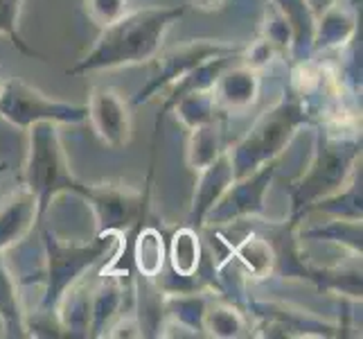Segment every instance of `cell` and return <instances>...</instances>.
I'll list each match as a JSON object with an SVG mask.
<instances>
[{"label":"cell","mask_w":363,"mask_h":339,"mask_svg":"<svg viewBox=\"0 0 363 339\" xmlns=\"http://www.w3.org/2000/svg\"><path fill=\"white\" fill-rule=\"evenodd\" d=\"M185 16V5L145 7L127 11L99 32L95 45L77 64L66 70L68 77H77L97 70H116L154 61L162 50L167 32Z\"/></svg>","instance_id":"cell-1"},{"label":"cell","mask_w":363,"mask_h":339,"mask_svg":"<svg viewBox=\"0 0 363 339\" xmlns=\"http://www.w3.org/2000/svg\"><path fill=\"white\" fill-rule=\"evenodd\" d=\"M361 168V134H339L316 122L314 156L307 170L289 185V217L303 224L307 208L350 181Z\"/></svg>","instance_id":"cell-2"},{"label":"cell","mask_w":363,"mask_h":339,"mask_svg":"<svg viewBox=\"0 0 363 339\" xmlns=\"http://www.w3.org/2000/svg\"><path fill=\"white\" fill-rule=\"evenodd\" d=\"M314 122L316 118L305 99H300L291 89H284L278 102L259 113L250 129L226 149L235 179L262 168L269 161H278L291 145L294 136Z\"/></svg>","instance_id":"cell-3"},{"label":"cell","mask_w":363,"mask_h":339,"mask_svg":"<svg viewBox=\"0 0 363 339\" xmlns=\"http://www.w3.org/2000/svg\"><path fill=\"white\" fill-rule=\"evenodd\" d=\"M118 233H97L93 240L86 242H64L52 231H41L43 242V267L39 279L43 283V296L39 303V312L52 315L57 312L59 301L72 285L84 281L95 265L111 258L118 247Z\"/></svg>","instance_id":"cell-4"},{"label":"cell","mask_w":363,"mask_h":339,"mask_svg":"<svg viewBox=\"0 0 363 339\" xmlns=\"http://www.w3.org/2000/svg\"><path fill=\"white\" fill-rule=\"evenodd\" d=\"M23 185L36 197L39 217L45 220L59 195H82L84 181L70 172L59 124L39 122L28 129V156L23 168Z\"/></svg>","instance_id":"cell-5"},{"label":"cell","mask_w":363,"mask_h":339,"mask_svg":"<svg viewBox=\"0 0 363 339\" xmlns=\"http://www.w3.org/2000/svg\"><path fill=\"white\" fill-rule=\"evenodd\" d=\"M156 174V145H152L147 179L143 190L124 183H86L82 199L89 204L97 220V233H129L143 226L149 217V202Z\"/></svg>","instance_id":"cell-6"},{"label":"cell","mask_w":363,"mask_h":339,"mask_svg":"<svg viewBox=\"0 0 363 339\" xmlns=\"http://www.w3.org/2000/svg\"><path fill=\"white\" fill-rule=\"evenodd\" d=\"M0 118L11 127L28 131L32 124H82L89 122V107L50 97L21 77H7L0 84Z\"/></svg>","instance_id":"cell-7"},{"label":"cell","mask_w":363,"mask_h":339,"mask_svg":"<svg viewBox=\"0 0 363 339\" xmlns=\"http://www.w3.org/2000/svg\"><path fill=\"white\" fill-rule=\"evenodd\" d=\"M278 161H269L262 168L237 177L219 202L208 210L203 220V229H223L237 222L259 220L269 212L267 195L273 183ZM201 229V231H203Z\"/></svg>","instance_id":"cell-8"},{"label":"cell","mask_w":363,"mask_h":339,"mask_svg":"<svg viewBox=\"0 0 363 339\" xmlns=\"http://www.w3.org/2000/svg\"><path fill=\"white\" fill-rule=\"evenodd\" d=\"M244 45L226 43V41H212V39H192L185 41L177 48L167 50V53H158L156 57V72L147 80L143 86L131 97V107H143L152 102L154 97L162 95L174 82L185 77L192 68L203 64L208 59L223 57V55H242Z\"/></svg>","instance_id":"cell-9"},{"label":"cell","mask_w":363,"mask_h":339,"mask_svg":"<svg viewBox=\"0 0 363 339\" xmlns=\"http://www.w3.org/2000/svg\"><path fill=\"white\" fill-rule=\"evenodd\" d=\"M244 310L257 319L255 337H341L339 323H328L307 310L280 301H244Z\"/></svg>","instance_id":"cell-10"},{"label":"cell","mask_w":363,"mask_h":339,"mask_svg":"<svg viewBox=\"0 0 363 339\" xmlns=\"http://www.w3.org/2000/svg\"><path fill=\"white\" fill-rule=\"evenodd\" d=\"M89 122L95 136L111 149H124L131 143V104L113 86H95L89 99Z\"/></svg>","instance_id":"cell-11"},{"label":"cell","mask_w":363,"mask_h":339,"mask_svg":"<svg viewBox=\"0 0 363 339\" xmlns=\"http://www.w3.org/2000/svg\"><path fill=\"white\" fill-rule=\"evenodd\" d=\"M194 174H196V181H194V190H192V199H190L187 224L201 231L208 210L219 202L221 195L226 193L230 183L235 181V172H233V163H230L228 152L223 149L210 166H206L203 170H199Z\"/></svg>","instance_id":"cell-12"},{"label":"cell","mask_w":363,"mask_h":339,"mask_svg":"<svg viewBox=\"0 0 363 339\" xmlns=\"http://www.w3.org/2000/svg\"><path fill=\"white\" fill-rule=\"evenodd\" d=\"M135 283H127L116 274H99V283L91 290V337H102L124 310L133 306Z\"/></svg>","instance_id":"cell-13"},{"label":"cell","mask_w":363,"mask_h":339,"mask_svg":"<svg viewBox=\"0 0 363 339\" xmlns=\"http://www.w3.org/2000/svg\"><path fill=\"white\" fill-rule=\"evenodd\" d=\"M36 224H41L39 204H36V197L21 183L18 190L9 193L0 202V254L23 242Z\"/></svg>","instance_id":"cell-14"},{"label":"cell","mask_w":363,"mask_h":339,"mask_svg":"<svg viewBox=\"0 0 363 339\" xmlns=\"http://www.w3.org/2000/svg\"><path fill=\"white\" fill-rule=\"evenodd\" d=\"M259 89V70L242 64V61L240 64L233 61L230 66L221 70L215 86H212V93H215L217 107L223 113H242L257 102Z\"/></svg>","instance_id":"cell-15"},{"label":"cell","mask_w":363,"mask_h":339,"mask_svg":"<svg viewBox=\"0 0 363 339\" xmlns=\"http://www.w3.org/2000/svg\"><path fill=\"white\" fill-rule=\"evenodd\" d=\"M223 258L233 260L237 269L253 283L267 281L271 276H275V262H278V258H275V247L269 240V235L257 233V231H248L240 242L228 240V251Z\"/></svg>","instance_id":"cell-16"},{"label":"cell","mask_w":363,"mask_h":339,"mask_svg":"<svg viewBox=\"0 0 363 339\" xmlns=\"http://www.w3.org/2000/svg\"><path fill=\"white\" fill-rule=\"evenodd\" d=\"M208 251L203 247L201 231L190 224L172 229L167 235V269L183 279L203 276L201 267L206 262Z\"/></svg>","instance_id":"cell-17"},{"label":"cell","mask_w":363,"mask_h":339,"mask_svg":"<svg viewBox=\"0 0 363 339\" xmlns=\"http://www.w3.org/2000/svg\"><path fill=\"white\" fill-rule=\"evenodd\" d=\"M359 34L357 7L336 3L316 16L314 32V53H328V50H343Z\"/></svg>","instance_id":"cell-18"},{"label":"cell","mask_w":363,"mask_h":339,"mask_svg":"<svg viewBox=\"0 0 363 339\" xmlns=\"http://www.w3.org/2000/svg\"><path fill=\"white\" fill-rule=\"evenodd\" d=\"M210 292L194 290V292H162L160 308L162 319L183 325L194 337H206V312L210 306Z\"/></svg>","instance_id":"cell-19"},{"label":"cell","mask_w":363,"mask_h":339,"mask_svg":"<svg viewBox=\"0 0 363 339\" xmlns=\"http://www.w3.org/2000/svg\"><path fill=\"white\" fill-rule=\"evenodd\" d=\"M271 5L280 11L291 28V45L289 55L294 61H305L314 57V32H316V16L309 9L305 0H271Z\"/></svg>","instance_id":"cell-20"},{"label":"cell","mask_w":363,"mask_h":339,"mask_svg":"<svg viewBox=\"0 0 363 339\" xmlns=\"http://www.w3.org/2000/svg\"><path fill=\"white\" fill-rule=\"evenodd\" d=\"M18 285L21 281L9 269L3 254H0V328H3V337L11 339L30 337L28 312L23 308Z\"/></svg>","instance_id":"cell-21"},{"label":"cell","mask_w":363,"mask_h":339,"mask_svg":"<svg viewBox=\"0 0 363 339\" xmlns=\"http://www.w3.org/2000/svg\"><path fill=\"white\" fill-rule=\"evenodd\" d=\"M223 124H226V116H221L212 122H206L201 127L187 129V145H185V163L192 172L203 170L210 166L223 149Z\"/></svg>","instance_id":"cell-22"},{"label":"cell","mask_w":363,"mask_h":339,"mask_svg":"<svg viewBox=\"0 0 363 339\" xmlns=\"http://www.w3.org/2000/svg\"><path fill=\"white\" fill-rule=\"evenodd\" d=\"M300 240H314V242H330L347 249L350 254L361 258L363 254V226L361 220H343V217H330L325 224H314L309 229H300Z\"/></svg>","instance_id":"cell-23"},{"label":"cell","mask_w":363,"mask_h":339,"mask_svg":"<svg viewBox=\"0 0 363 339\" xmlns=\"http://www.w3.org/2000/svg\"><path fill=\"white\" fill-rule=\"evenodd\" d=\"M363 174L361 168H357V172L350 177V181L328 197L318 199L316 204H311L307 208V215H314V212H323V215L330 217H343V220H363Z\"/></svg>","instance_id":"cell-24"},{"label":"cell","mask_w":363,"mask_h":339,"mask_svg":"<svg viewBox=\"0 0 363 339\" xmlns=\"http://www.w3.org/2000/svg\"><path fill=\"white\" fill-rule=\"evenodd\" d=\"M206 337L217 339H237L250 335V323L246 310L237 303H230L226 298L210 301L206 312Z\"/></svg>","instance_id":"cell-25"},{"label":"cell","mask_w":363,"mask_h":339,"mask_svg":"<svg viewBox=\"0 0 363 339\" xmlns=\"http://www.w3.org/2000/svg\"><path fill=\"white\" fill-rule=\"evenodd\" d=\"M169 113H174L185 129H194V127H201L206 122H212L221 116H226L219 107H217V99L215 93L210 91H194V93H187L183 97H179L177 102L172 104Z\"/></svg>","instance_id":"cell-26"},{"label":"cell","mask_w":363,"mask_h":339,"mask_svg":"<svg viewBox=\"0 0 363 339\" xmlns=\"http://www.w3.org/2000/svg\"><path fill=\"white\" fill-rule=\"evenodd\" d=\"M21 9H23V0H0V36H5L23 57L45 59L39 50L25 41V36L21 32Z\"/></svg>","instance_id":"cell-27"},{"label":"cell","mask_w":363,"mask_h":339,"mask_svg":"<svg viewBox=\"0 0 363 339\" xmlns=\"http://www.w3.org/2000/svg\"><path fill=\"white\" fill-rule=\"evenodd\" d=\"M259 36H262V39H267L269 43H273L282 55L289 53V45H291V28H289V23H286V18L273 5L267 11L264 23H262Z\"/></svg>","instance_id":"cell-28"},{"label":"cell","mask_w":363,"mask_h":339,"mask_svg":"<svg viewBox=\"0 0 363 339\" xmlns=\"http://www.w3.org/2000/svg\"><path fill=\"white\" fill-rule=\"evenodd\" d=\"M86 14L99 30L127 14V0H84Z\"/></svg>","instance_id":"cell-29"},{"label":"cell","mask_w":363,"mask_h":339,"mask_svg":"<svg viewBox=\"0 0 363 339\" xmlns=\"http://www.w3.org/2000/svg\"><path fill=\"white\" fill-rule=\"evenodd\" d=\"M282 53L278 48H275L273 43H269L267 39H262V36H257V39L250 43V45H244L242 50V55L237 57L242 61V64L250 66V68H255V70H262V68H267L271 61L275 57H280Z\"/></svg>","instance_id":"cell-30"},{"label":"cell","mask_w":363,"mask_h":339,"mask_svg":"<svg viewBox=\"0 0 363 339\" xmlns=\"http://www.w3.org/2000/svg\"><path fill=\"white\" fill-rule=\"evenodd\" d=\"M102 337H113V339H122V337H145L143 335V328H140V321H138L135 315H122L108 325V328L104 330Z\"/></svg>","instance_id":"cell-31"},{"label":"cell","mask_w":363,"mask_h":339,"mask_svg":"<svg viewBox=\"0 0 363 339\" xmlns=\"http://www.w3.org/2000/svg\"><path fill=\"white\" fill-rule=\"evenodd\" d=\"M305 3L309 5L311 11H314V16H318V14H323V11L328 9V7H332V5H336V3H341V0H305Z\"/></svg>","instance_id":"cell-32"},{"label":"cell","mask_w":363,"mask_h":339,"mask_svg":"<svg viewBox=\"0 0 363 339\" xmlns=\"http://www.w3.org/2000/svg\"><path fill=\"white\" fill-rule=\"evenodd\" d=\"M190 3L203 11H215V9H221L226 0H190Z\"/></svg>","instance_id":"cell-33"},{"label":"cell","mask_w":363,"mask_h":339,"mask_svg":"<svg viewBox=\"0 0 363 339\" xmlns=\"http://www.w3.org/2000/svg\"><path fill=\"white\" fill-rule=\"evenodd\" d=\"M7 170H9V163L7 161H0V177H3Z\"/></svg>","instance_id":"cell-34"},{"label":"cell","mask_w":363,"mask_h":339,"mask_svg":"<svg viewBox=\"0 0 363 339\" xmlns=\"http://www.w3.org/2000/svg\"><path fill=\"white\" fill-rule=\"evenodd\" d=\"M0 84H3V80H0Z\"/></svg>","instance_id":"cell-35"}]
</instances>
